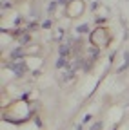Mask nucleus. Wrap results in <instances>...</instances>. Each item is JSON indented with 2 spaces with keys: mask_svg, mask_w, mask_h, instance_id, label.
<instances>
[{
  "mask_svg": "<svg viewBox=\"0 0 129 130\" xmlns=\"http://www.w3.org/2000/svg\"><path fill=\"white\" fill-rule=\"evenodd\" d=\"M86 31H87V25H80L78 27V32H86Z\"/></svg>",
  "mask_w": 129,
  "mask_h": 130,
  "instance_id": "nucleus-7",
  "label": "nucleus"
},
{
  "mask_svg": "<svg viewBox=\"0 0 129 130\" xmlns=\"http://www.w3.org/2000/svg\"><path fill=\"white\" fill-rule=\"evenodd\" d=\"M9 67L13 69V72L17 74V76H22V74H24V71H26V67H24V63H22V61H18V63H11Z\"/></svg>",
  "mask_w": 129,
  "mask_h": 130,
  "instance_id": "nucleus-1",
  "label": "nucleus"
},
{
  "mask_svg": "<svg viewBox=\"0 0 129 130\" xmlns=\"http://www.w3.org/2000/svg\"><path fill=\"white\" fill-rule=\"evenodd\" d=\"M102 128V123H95L93 126H91V130H100Z\"/></svg>",
  "mask_w": 129,
  "mask_h": 130,
  "instance_id": "nucleus-6",
  "label": "nucleus"
},
{
  "mask_svg": "<svg viewBox=\"0 0 129 130\" xmlns=\"http://www.w3.org/2000/svg\"><path fill=\"white\" fill-rule=\"evenodd\" d=\"M24 56V51H22V49H15V51L11 53V58L13 60H17V58H22Z\"/></svg>",
  "mask_w": 129,
  "mask_h": 130,
  "instance_id": "nucleus-2",
  "label": "nucleus"
},
{
  "mask_svg": "<svg viewBox=\"0 0 129 130\" xmlns=\"http://www.w3.org/2000/svg\"><path fill=\"white\" fill-rule=\"evenodd\" d=\"M56 67H58V69L66 67V58H58V61H56Z\"/></svg>",
  "mask_w": 129,
  "mask_h": 130,
  "instance_id": "nucleus-5",
  "label": "nucleus"
},
{
  "mask_svg": "<svg viewBox=\"0 0 129 130\" xmlns=\"http://www.w3.org/2000/svg\"><path fill=\"white\" fill-rule=\"evenodd\" d=\"M31 40V36L27 35V32H24V35H20V43H27Z\"/></svg>",
  "mask_w": 129,
  "mask_h": 130,
  "instance_id": "nucleus-4",
  "label": "nucleus"
},
{
  "mask_svg": "<svg viewBox=\"0 0 129 130\" xmlns=\"http://www.w3.org/2000/svg\"><path fill=\"white\" fill-rule=\"evenodd\" d=\"M124 56H125V61H124V65H122V67L118 69V72H122L124 69H127V67H129V53H125Z\"/></svg>",
  "mask_w": 129,
  "mask_h": 130,
  "instance_id": "nucleus-3",
  "label": "nucleus"
}]
</instances>
